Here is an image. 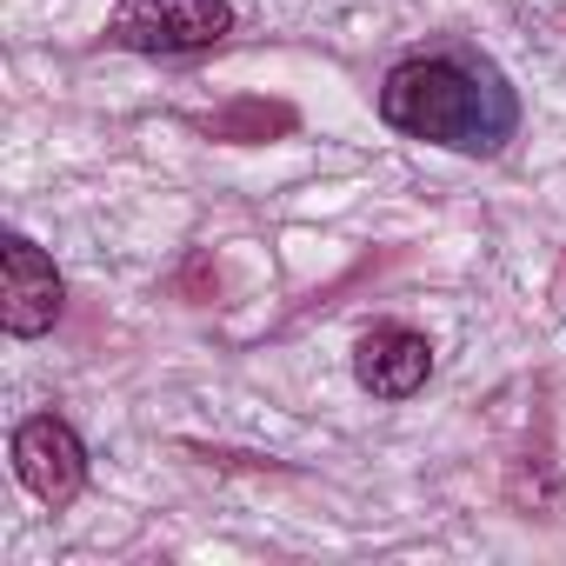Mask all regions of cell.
<instances>
[{
	"instance_id": "obj_4",
	"label": "cell",
	"mask_w": 566,
	"mask_h": 566,
	"mask_svg": "<svg viewBox=\"0 0 566 566\" xmlns=\"http://www.w3.org/2000/svg\"><path fill=\"white\" fill-rule=\"evenodd\" d=\"M0 273H8V294H0V327H8L14 340H41V334L61 321V307H67V280L54 273V260H48L28 233H14L8 247H0Z\"/></svg>"
},
{
	"instance_id": "obj_2",
	"label": "cell",
	"mask_w": 566,
	"mask_h": 566,
	"mask_svg": "<svg viewBox=\"0 0 566 566\" xmlns=\"http://www.w3.org/2000/svg\"><path fill=\"white\" fill-rule=\"evenodd\" d=\"M233 34V8L227 0H120L107 41L127 54H154V61H180V54H207Z\"/></svg>"
},
{
	"instance_id": "obj_5",
	"label": "cell",
	"mask_w": 566,
	"mask_h": 566,
	"mask_svg": "<svg viewBox=\"0 0 566 566\" xmlns=\"http://www.w3.org/2000/svg\"><path fill=\"white\" fill-rule=\"evenodd\" d=\"M354 380H360L374 400H413V394L433 380V340L413 334V327H400V321H387V327L360 334V347H354Z\"/></svg>"
},
{
	"instance_id": "obj_3",
	"label": "cell",
	"mask_w": 566,
	"mask_h": 566,
	"mask_svg": "<svg viewBox=\"0 0 566 566\" xmlns=\"http://www.w3.org/2000/svg\"><path fill=\"white\" fill-rule=\"evenodd\" d=\"M14 473L41 506H67L87 486V447L61 413H34L14 427Z\"/></svg>"
},
{
	"instance_id": "obj_1",
	"label": "cell",
	"mask_w": 566,
	"mask_h": 566,
	"mask_svg": "<svg viewBox=\"0 0 566 566\" xmlns=\"http://www.w3.org/2000/svg\"><path fill=\"white\" fill-rule=\"evenodd\" d=\"M380 120L447 154H500L520 127V94L506 87V74L486 54L447 41V48H427L387 67Z\"/></svg>"
}]
</instances>
